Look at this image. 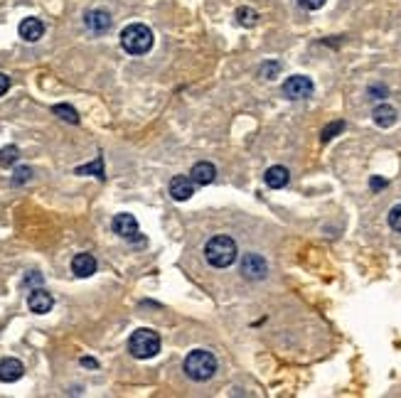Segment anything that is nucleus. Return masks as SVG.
<instances>
[{
	"mask_svg": "<svg viewBox=\"0 0 401 398\" xmlns=\"http://www.w3.org/2000/svg\"><path fill=\"white\" fill-rule=\"evenodd\" d=\"M264 180H266V185L271 187V190H283V187L288 185L291 172H288V168H283V165H273V168L266 170Z\"/></svg>",
	"mask_w": 401,
	"mask_h": 398,
	"instance_id": "15",
	"label": "nucleus"
},
{
	"mask_svg": "<svg viewBox=\"0 0 401 398\" xmlns=\"http://www.w3.org/2000/svg\"><path fill=\"white\" fill-rule=\"evenodd\" d=\"M30 283H42V275L40 273L28 275V278H25V286H30Z\"/></svg>",
	"mask_w": 401,
	"mask_h": 398,
	"instance_id": "29",
	"label": "nucleus"
},
{
	"mask_svg": "<svg viewBox=\"0 0 401 398\" xmlns=\"http://www.w3.org/2000/svg\"><path fill=\"white\" fill-rule=\"evenodd\" d=\"M369 187H372L374 192L384 190V187H387V180H382V177H372V180H369Z\"/></svg>",
	"mask_w": 401,
	"mask_h": 398,
	"instance_id": "28",
	"label": "nucleus"
},
{
	"mask_svg": "<svg viewBox=\"0 0 401 398\" xmlns=\"http://www.w3.org/2000/svg\"><path fill=\"white\" fill-rule=\"evenodd\" d=\"M25 374V366L20 359H12V357H6L0 359V381L3 384H15L20 381Z\"/></svg>",
	"mask_w": 401,
	"mask_h": 398,
	"instance_id": "11",
	"label": "nucleus"
},
{
	"mask_svg": "<svg viewBox=\"0 0 401 398\" xmlns=\"http://www.w3.org/2000/svg\"><path fill=\"white\" fill-rule=\"evenodd\" d=\"M239 256V248H237V241H234L232 236H212L207 243H204V258H207L209 266H215V268H229V266L237 261Z\"/></svg>",
	"mask_w": 401,
	"mask_h": 398,
	"instance_id": "1",
	"label": "nucleus"
},
{
	"mask_svg": "<svg viewBox=\"0 0 401 398\" xmlns=\"http://www.w3.org/2000/svg\"><path fill=\"white\" fill-rule=\"evenodd\" d=\"M396 108L389 106V103H379L377 108L372 111V121L379 126V128H391L396 123Z\"/></svg>",
	"mask_w": 401,
	"mask_h": 398,
	"instance_id": "16",
	"label": "nucleus"
},
{
	"mask_svg": "<svg viewBox=\"0 0 401 398\" xmlns=\"http://www.w3.org/2000/svg\"><path fill=\"white\" fill-rule=\"evenodd\" d=\"M81 364H84V366H97V361L89 359V357H84V359H81Z\"/></svg>",
	"mask_w": 401,
	"mask_h": 398,
	"instance_id": "30",
	"label": "nucleus"
},
{
	"mask_svg": "<svg viewBox=\"0 0 401 398\" xmlns=\"http://www.w3.org/2000/svg\"><path fill=\"white\" fill-rule=\"evenodd\" d=\"M128 352H130V357H136V359H153V357L160 352V335L155 330L141 327V330H136L130 335Z\"/></svg>",
	"mask_w": 401,
	"mask_h": 398,
	"instance_id": "4",
	"label": "nucleus"
},
{
	"mask_svg": "<svg viewBox=\"0 0 401 398\" xmlns=\"http://www.w3.org/2000/svg\"><path fill=\"white\" fill-rule=\"evenodd\" d=\"M8 89H10V77H8V74L0 72V96L6 94Z\"/></svg>",
	"mask_w": 401,
	"mask_h": 398,
	"instance_id": "27",
	"label": "nucleus"
},
{
	"mask_svg": "<svg viewBox=\"0 0 401 398\" xmlns=\"http://www.w3.org/2000/svg\"><path fill=\"white\" fill-rule=\"evenodd\" d=\"M84 25H86V30H89V32H94V34H106L108 30H111L113 20H111V15H108L106 10L97 8V10H89L84 15Z\"/></svg>",
	"mask_w": 401,
	"mask_h": 398,
	"instance_id": "7",
	"label": "nucleus"
},
{
	"mask_svg": "<svg viewBox=\"0 0 401 398\" xmlns=\"http://www.w3.org/2000/svg\"><path fill=\"white\" fill-rule=\"evenodd\" d=\"M387 94H389L387 86H369V96H372V99H384Z\"/></svg>",
	"mask_w": 401,
	"mask_h": 398,
	"instance_id": "26",
	"label": "nucleus"
},
{
	"mask_svg": "<svg viewBox=\"0 0 401 398\" xmlns=\"http://www.w3.org/2000/svg\"><path fill=\"white\" fill-rule=\"evenodd\" d=\"M168 192L175 202H187V199L195 195V182L190 180V177H185V175H177V177L170 180Z\"/></svg>",
	"mask_w": 401,
	"mask_h": 398,
	"instance_id": "10",
	"label": "nucleus"
},
{
	"mask_svg": "<svg viewBox=\"0 0 401 398\" xmlns=\"http://www.w3.org/2000/svg\"><path fill=\"white\" fill-rule=\"evenodd\" d=\"M281 91L286 99H291V101H303V99L313 96L315 84H313V79L305 77V74H293V77H288L286 81H283Z\"/></svg>",
	"mask_w": 401,
	"mask_h": 398,
	"instance_id": "5",
	"label": "nucleus"
},
{
	"mask_svg": "<svg viewBox=\"0 0 401 398\" xmlns=\"http://www.w3.org/2000/svg\"><path fill=\"white\" fill-rule=\"evenodd\" d=\"M77 172H79V175H86V172H97V177H99V180H104V177H106V175H104V157L99 155L97 160H94V163H91V165H86V168H79V170H77Z\"/></svg>",
	"mask_w": 401,
	"mask_h": 398,
	"instance_id": "20",
	"label": "nucleus"
},
{
	"mask_svg": "<svg viewBox=\"0 0 401 398\" xmlns=\"http://www.w3.org/2000/svg\"><path fill=\"white\" fill-rule=\"evenodd\" d=\"M52 113L59 116L62 121H69V123H79V113L74 111L72 106H67V103H57V106H52Z\"/></svg>",
	"mask_w": 401,
	"mask_h": 398,
	"instance_id": "18",
	"label": "nucleus"
},
{
	"mask_svg": "<svg viewBox=\"0 0 401 398\" xmlns=\"http://www.w3.org/2000/svg\"><path fill=\"white\" fill-rule=\"evenodd\" d=\"M278 72H281V64H278V62H266V64H261V72L259 74L264 79H276Z\"/></svg>",
	"mask_w": 401,
	"mask_h": 398,
	"instance_id": "22",
	"label": "nucleus"
},
{
	"mask_svg": "<svg viewBox=\"0 0 401 398\" xmlns=\"http://www.w3.org/2000/svg\"><path fill=\"white\" fill-rule=\"evenodd\" d=\"M72 273L77 278H91V275L97 273V258L91 256V253H77L72 258Z\"/></svg>",
	"mask_w": 401,
	"mask_h": 398,
	"instance_id": "13",
	"label": "nucleus"
},
{
	"mask_svg": "<svg viewBox=\"0 0 401 398\" xmlns=\"http://www.w3.org/2000/svg\"><path fill=\"white\" fill-rule=\"evenodd\" d=\"M389 226L396 231V234H401V204H396V207L389 209Z\"/></svg>",
	"mask_w": 401,
	"mask_h": 398,
	"instance_id": "23",
	"label": "nucleus"
},
{
	"mask_svg": "<svg viewBox=\"0 0 401 398\" xmlns=\"http://www.w3.org/2000/svg\"><path fill=\"white\" fill-rule=\"evenodd\" d=\"M30 177H32V170L30 168H17L15 175H12V185H23V182H28Z\"/></svg>",
	"mask_w": 401,
	"mask_h": 398,
	"instance_id": "24",
	"label": "nucleus"
},
{
	"mask_svg": "<svg viewBox=\"0 0 401 398\" xmlns=\"http://www.w3.org/2000/svg\"><path fill=\"white\" fill-rule=\"evenodd\" d=\"M215 177H217V168L212 163H207V160L193 165V170H190V180H193L195 185H199V187L209 185V182H215Z\"/></svg>",
	"mask_w": 401,
	"mask_h": 398,
	"instance_id": "14",
	"label": "nucleus"
},
{
	"mask_svg": "<svg viewBox=\"0 0 401 398\" xmlns=\"http://www.w3.org/2000/svg\"><path fill=\"white\" fill-rule=\"evenodd\" d=\"M153 45H155V34H153V30L143 23L128 25V28H124V32H121V47L133 57L150 52Z\"/></svg>",
	"mask_w": 401,
	"mask_h": 398,
	"instance_id": "3",
	"label": "nucleus"
},
{
	"mask_svg": "<svg viewBox=\"0 0 401 398\" xmlns=\"http://www.w3.org/2000/svg\"><path fill=\"white\" fill-rule=\"evenodd\" d=\"M111 226H113V231L121 236V239H138V221H136L133 214H126V212L116 214L113 221H111Z\"/></svg>",
	"mask_w": 401,
	"mask_h": 398,
	"instance_id": "9",
	"label": "nucleus"
},
{
	"mask_svg": "<svg viewBox=\"0 0 401 398\" xmlns=\"http://www.w3.org/2000/svg\"><path fill=\"white\" fill-rule=\"evenodd\" d=\"M17 157H20V150H17L15 146L3 148V150H0V165H3V168H12V165L17 163Z\"/></svg>",
	"mask_w": 401,
	"mask_h": 398,
	"instance_id": "19",
	"label": "nucleus"
},
{
	"mask_svg": "<svg viewBox=\"0 0 401 398\" xmlns=\"http://www.w3.org/2000/svg\"><path fill=\"white\" fill-rule=\"evenodd\" d=\"M28 308L32 310L35 315H47L55 308V297H52L45 288H35L28 295Z\"/></svg>",
	"mask_w": 401,
	"mask_h": 398,
	"instance_id": "8",
	"label": "nucleus"
},
{
	"mask_svg": "<svg viewBox=\"0 0 401 398\" xmlns=\"http://www.w3.org/2000/svg\"><path fill=\"white\" fill-rule=\"evenodd\" d=\"M266 273H268V263L264 261V256H259V253H246V256L242 258V275L244 278H249V281H261V278H266Z\"/></svg>",
	"mask_w": 401,
	"mask_h": 398,
	"instance_id": "6",
	"label": "nucleus"
},
{
	"mask_svg": "<svg viewBox=\"0 0 401 398\" xmlns=\"http://www.w3.org/2000/svg\"><path fill=\"white\" fill-rule=\"evenodd\" d=\"M182 369L193 381H209L217 374V357L209 349H193L182 361Z\"/></svg>",
	"mask_w": 401,
	"mask_h": 398,
	"instance_id": "2",
	"label": "nucleus"
},
{
	"mask_svg": "<svg viewBox=\"0 0 401 398\" xmlns=\"http://www.w3.org/2000/svg\"><path fill=\"white\" fill-rule=\"evenodd\" d=\"M345 130V121H335V123H330L328 128L322 130V143H330L338 133H342Z\"/></svg>",
	"mask_w": 401,
	"mask_h": 398,
	"instance_id": "21",
	"label": "nucleus"
},
{
	"mask_svg": "<svg viewBox=\"0 0 401 398\" xmlns=\"http://www.w3.org/2000/svg\"><path fill=\"white\" fill-rule=\"evenodd\" d=\"M17 32H20V37L25 42H40L42 34H45V23H42L40 17H25L20 28H17Z\"/></svg>",
	"mask_w": 401,
	"mask_h": 398,
	"instance_id": "12",
	"label": "nucleus"
},
{
	"mask_svg": "<svg viewBox=\"0 0 401 398\" xmlns=\"http://www.w3.org/2000/svg\"><path fill=\"white\" fill-rule=\"evenodd\" d=\"M325 3H328V0H298V6L303 8V10H320Z\"/></svg>",
	"mask_w": 401,
	"mask_h": 398,
	"instance_id": "25",
	"label": "nucleus"
},
{
	"mask_svg": "<svg viewBox=\"0 0 401 398\" xmlns=\"http://www.w3.org/2000/svg\"><path fill=\"white\" fill-rule=\"evenodd\" d=\"M234 17H237V25H242V28H254L256 23H259V12L254 10V8H246L242 6L237 12H234Z\"/></svg>",
	"mask_w": 401,
	"mask_h": 398,
	"instance_id": "17",
	"label": "nucleus"
}]
</instances>
